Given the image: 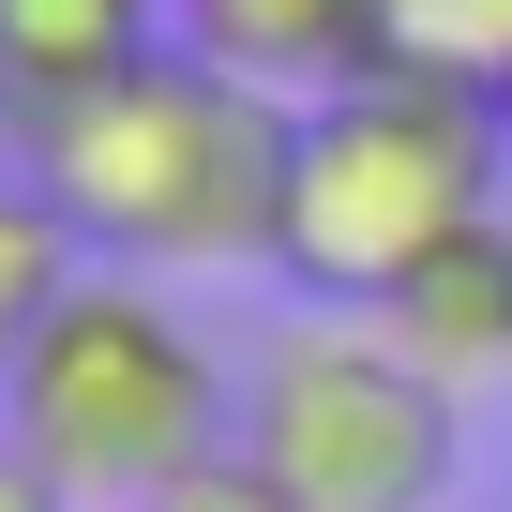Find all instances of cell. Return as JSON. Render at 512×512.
<instances>
[{"mask_svg":"<svg viewBox=\"0 0 512 512\" xmlns=\"http://www.w3.org/2000/svg\"><path fill=\"white\" fill-rule=\"evenodd\" d=\"M287 91H256L196 46H151L136 76L16 121V166L76 211L91 256L121 272H272L287 226Z\"/></svg>","mask_w":512,"mask_h":512,"instance_id":"cell-1","label":"cell"},{"mask_svg":"<svg viewBox=\"0 0 512 512\" xmlns=\"http://www.w3.org/2000/svg\"><path fill=\"white\" fill-rule=\"evenodd\" d=\"M512 181V106L467 76H407L362 61L347 91H317L287 121V226H272V272L377 317L437 241H467Z\"/></svg>","mask_w":512,"mask_h":512,"instance_id":"cell-2","label":"cell"},{"mask_svg":"<svg viewBox=\"0 0 512 512\" xmlns=\"http://www.w3.org/2000/svg\"><path fill=\"white\" fill-rule=\"evenodd\" d=\"M0 437H16L76 512H151L181 467L241 452V377L211 362V332L166 302V272H91L46 302V332L0 377Z\"/></svg>","mask_w":512,"mask_h":512,"instance_id":"cell-3","label":"cell"},{"mask_svg":"<svg viewBox=\"0 0 512 512\" xmlns=\"http://www.w3.org/2000/svg\"><path fill=\"white\" fill-rule=\"evenodd\" d=\"M241 452L302 512H437L467 467V407L362 317H302L241 362Z\"/></svg>","mask_w":512,"mask_h":512,"instance_id":"cell-4","label":"cell"},{"mask_svg":"<svg viewBox=\"0 0 512 512\" xmlns=\"http://www.w3.org/2000/svg\"><path fill=\"white\" fill-rule=\"evenodd\" d=\"M377 332L452 392V407H482V392H512V211H482L467 241H437L422 272L377 302Z\"/></svg>","mask_w":512,"mask_h":512,"instance_id":"cell-5","label":"cell"},{"mask_svg":"<svg viewBox=\"0 0 512 512\" xmlns=\"http://www.w3.org/2000/svg\"><path fill=\"white\" fill-rule=\"evenodd\" d=\"M181 46L256 76V91H287V106H317L377 61V0H181Z\"/></svg>","mask_w":512,"mask_h":512,"instance_id":"cell-6","label":"cell"},{"mask_svg":"<svg viewBox=\"0 0 512 512\" xmlns=\"http://www.w3.org/2000/svg\"><path fill=\"white\" fill-rule=\"evenodd\" d=\"M181 31V0H0V91H16V121L136 76L151 46Z\"/></svg>","mask_w":512,"mask_h":512,"instance_id":"cell-7","label":"cell"},{"mask_svg":"<svg viewBox=\"0 0 512 512\" xmlns=\"http://www.w3.org/2000/svg\"><path fill=\"white\" fill-rule=\"evenodd\" d=\"M91 272V241H76V211L31 181V166H0V377H16V347L46 332V302Z\"/></svg>","mask_w":512,"mask_h":512,"instance_id":"cell-8","label":"cell"},{"mask_svg":"<svg viewBox=\"0 0 512 512\" xmlns=\"http://www.w3.org/2000/svg\"><path fill=\"white\" fill-rule=\"evenodd\" d=\"M377 61H407V76H467V91H512V0H377Z\"/></svg>","mask_w":512,"mask_h":512,"instance_id":"cell-9","label":"cell"},{"mask_svg":"<svg viewBox=\"0 0 512 512\" xmlns=\"http://www.w3.org/2000/svg\"><path fill=\"white\" fill-rule=\"evenodd\" d=\"M151 512H302V497H287L272 467H256V452H211V467H181Z\"/></svg>","mask_w":512,"mask_h":512,"instance_id":"cell-10","label":"cell"},{"mask_svg":"<svg viewBox=\"0 0 512 512\" xmlns=\"http://www.w3.org/2000/svg\"><path fill=\"white\" fill-rule=\"evenodd\" d=\"M0 512H76V497H61V482H46V467L16 452V437H0Z\"/></svg>","mask_w":512,"mask_h":512,"instance_id":"cell-11","label":"cell"},{"mask_svg":"<svg viewBox=\"0 0 512 512\" xmlns=\"http://www.w3.org/2000/svg\"><path fill=\"white\" fill-rule=\"evenodd\" d=\"M0 151H16V91H0Z\"/></svg>","mask_w":512,"mask_h":512,"instance_id":"cell-12","label":"cell"},{"mask_svg":"<svg viewBox=\"0 0 512 512\" xmlns=\"http://www.w3.org/2000/svg\"><path fill=\"white\" fill-rule=\"evenodd\" d=\"M497 106H512V91H497Z\"/></svg>","mask_w":512,"mask_h":512,"instance_id":"cell-13","label":"cell"}]
</instances>
